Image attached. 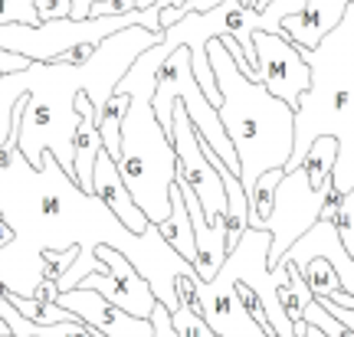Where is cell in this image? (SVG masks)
<instances>
[{"label":"cell","instance_id":"1","mask_svg":"<svg viewBox=\"0 0 354 337\" xmlns=\"http://www.w3.org/2000/svg\"><path fill=\"white\" fill-rule=\"evenodd\" d=\"M161 39L165 30L135 23L99 39L95 52L82 66L30 63L20 73L0 75V144L17 128V148L30 167H39L43 151H53L59 167L73 177V141L82 122L76 112V95L86 92L99 112L135 56Z\"/></svg>","mask_w":354,"mask_h":337},{"label":"cell","instance_id":"2","mask_svg":"<svg viewBox=\"0 0 354 337\" xmlns=\"http://www.w3.org/2000/svg\"><path fill=\"white\" fill-rule=\"evenodd\" d=\"M299 52L312 79L295 105V137L282 171H295L312 141L328 135L338 141L331 190L344 193L354 187V0L328 37Z\"/></svg>","mask_w":354,"mask_h":337},{"label":"cell","instance_id":"3","mask_svg":"<svg viewBox=\"0 0 354 337\" xmlns=\"http://www.w3.org/2000/svg\"><path fill=\"white\" fill-rule=\"evenodd\" d=\"M167 59L161 43L148 46L135 56V63L115 82L118 92L131 95L125 118H122V137H118V174L125 180L131 200L148 216V223H161L171 213V184L177 174V154L158 115L151 108L158 69Z\"/></svg>","mask_w":354,"mask_h":337},{"label":"cell","instance_id":"4","mask_svg":"<svg viewBox=\"0 0 354 337\" xmlns=\"http://www.w3.org/2000/svg\"><path fill=\"white\" fill-rule=\"evenodd\" d=\"M207 59L220 88L216 115L240 157V184L250 193L259 174L286 167L289 161L295 137V108L243 73L216 37L207 43Z\"/></svg>","mask_w":354,"mask_h":337},{"label":"cell","instance_id":"5","mask_svg":"<svg viewBox=\"0 0 354 337\" xmlns=\"http://www.w3.org/2000/svg\"><path fill=\"white\" fill-rule=\"evenodd\" d=\"M269 229H246L236 246L227 249V259L220 265V272L230 278V285L236 288L246 311L276 337H295L292 318L282 311L276 298V282L269 275Z\"/></svg>","mask_w":354,"mask_h":337},{"label":"cell","instance_id":"6","mask_svg":"<svg viewBox=\"0 0 354 337\" xmlns=\"http://www.w3.org/2000/svg\"><path fill=\"white\" fill-rule=\"evenodd\" d=\"M331 187L315 190L312 180L305 174V167H295V171H286L276 184V197H272V210L266 216V229H269V269L289 252V246L302 236L305 229H312L318 216H322V206L328 200Z\"/></svg>","mask_w":354,"mask_h":337},{"label":"cell","instance_id":"7","mask_svg":"<svg viewBox=\"0 0 354 337\" xmlns=\"http://www.w3.org/2000/svg\"><path fill=\"white\" fill-rule=\"evenodd\" d=\"M253 79L263 82L276 99L289 102L292 108L299 105V95L308 88V66H305L302 52L295 43L282 37V33H266V30H256L253 33Z\"/></svg>","mask_w":354,"mask_h":337},{"label":"cell","instance_id":"8","mask_svg":"<svg viewBox=\"0 0 354 337\" xmlns=\"http://www.w3.org/2000/svg\"><path fill=\"white\" fill-rule=\"evenodd\" d=\"M95 256H99L102 262H105V272L86 275L79 285L95 288L102 298H109L112 305L125 308L128 314L148 318V314H151V308L158 305V298H154L151 285L145 282V275H141L135 265L128 262L125 252H118L115 246H105V242H99V246H95Z\"/></svg>","mask_w":354,"mask_h":337},{"label":"cell","instance_id":"9","mask_svg":"<svg viewBox=\"0 0 354 337\" xmlns=\"http://www.w3.org/2000/svg\"><path fill=\"white\" fill-rule=\"evenodd\" d=\"M197 298H201L197 311L216 337H272L246 311V305L223 272H216L210 282H197Z\"/></svg>","mask_w":354,"mask_h":337},{"label":"cell","instance_id":"10","mask_svg":"<svg viewBox=\"0 0 354 337\" xmlns=\"http://www.w3.org/2000/svg\"><path fill=\"white\" fill-rule=\"evenodd\" d=\"M59 305L69 308L82 325H88L92 331H99L102 337H151V318H138V314H128L125 308L112 305L109 298H102L95 288L76 285L59 291Z\"/></svg>","mask_w":354,"mask_h":337},{"label":"cell","instance_id":"11","mask_svg":"<svg viewBox=\"0 0 354 337\" xmlns=\"http://www.w3.org/2000/svg\"><path fill=\"white\" fill-rule=\"evenodd\" d=\"M312 256H322V259L335 269L338 282H342V291H348L354 298V259L342 246L338 229H335L331 220H315L312 229H305L302 236L289 246V252H286V259H292L295 265H305Z\"/></svg>","mask_w":354,"mask_h":337},{"label":"cell","instance_id":"12","mask_svg":"<svg viewBox=\"0 0 354 337\" xmlns=\"http://www.w3.org/2000/svg\"><path fill=\"white\" fill-rule=\"evenodd\" d=\"M177 187L184 193V203H187V213H190V226H194V272L201 282H210L220 265L227 259V229L223 226H210L207 216H203V206L197 200V193L187 187V180L180 177V167H177Z\"/></svg>","mask_w":354,"mask_h":337},{"label":"cell","instance_id":"13","mask_svg":"<svg viewBox=\"0 0 354 337\" xmlns=\"http://www.w3.org/2000/svg\"><path fill=\"white\" fill-rule=\"evenodd\" d=\"M92 193H95V197H99V200L122 220V226L131 229V233H145V229L151 226L148 223V216L138 210V203L131 200L125 180H122V174H118V164L112 161V154H109L105 148L95 154V167H92Z\"/></svg>","mask_w":354,"mask_h":337},{"label":"cell","instance_id":"14","mask_svg":"<svg viewBox=\"0 0 354 337\" xmlns=\"http://www.w3.org/2000/svg\"><path fill=\"white\" fill-rule=\"evenodd\" d=\"M351 0H305L299 10L279 20V33L295 46H318L338 26Z\"/></svg>","mask_w":354,"mask_h":337},{"label":"cell","instance_id":"15","mask_svg":"<svg viewBox=\"0 0 354 337\" xmlns=\"http://www.w3.org/2000/svg\"><path fill=\"white\" fill-rule=\"evenodd\" d=\"M158 233L180 259H187L194 265V226H190L187 203H184V193L177 187V180L171 184V213L158 223Z\"/></svg>","mask_w":354,"mask_h":337},{"label":"cell","instance_id":"16","mask_svg":"<svg viewBox=\"0 0 354 337\" xmlns=\"http://www.w3.org/2000/svg\"><path fill=\"white\" fill-rule=\"evenodd\" d=\"M282 174H286L282 167H272V171L259 174L256 187L250 190V226H253V229H266V216H269V210H272L276 184H279V177Z\"/></svg>","mask_w":354,"mask_h":337},{"label":"cell","instance_id":"17","mask_svg":"<svg viewBox=\"0 0 354 337\" xmlns=\"http://www.w3.org/2000/svg\"><path fill=\"white\" fill-rule=\"evenodd\" d=\"M299 272H302L305 285L312 288L315 298H328V295H335V291H342V282H338L335 269H331L322 256H312L305 265H299Z\"/></svg>","mask_w":354,"mask_h":337},{"label":"cell","instance_id":"18","mask_svg":"<svg viewBox=\"0 0 354 337\" xmlns=\"http://www.w3.org/2000/svg\"><path fill=\"white\" fill-rule=\"evenodd\" d=\"M171 325H174L177 337H214L210 325L203 321V314L187 308V305H177L174 311H171Z\"/></svg>","mask_w":354,"mask_h":337},{"label":"cell","instance_id":"19","mask_svg":"<svg viewBox=\"0 0 354 337\" xmlns=\"http://www.w3.org/2000/svg\"><path fill=\"white\" fill-rule=\"evenodd\" d=\"M0 23H39L33 0H0Z\"/></svg>","mask_w":354,"mask_h":337},{"label":"cell","instance_id":"20","mask_svg":"<svg viewBox=\"0 0 354 337\" xmlns=\"http://www.w3.org/2000/svg\"><path fill=\"white\" fill-rule=\"evenodd\" d=\"M39 23L43 20H66L69 17V0H33Z\"/></svg>","mask_w":354,"mask_h":337},{"label":"cell","instance_id":"21","mask_svg":"<svg viewBox=\"0 0 354 337\" xmlns=\"http://www.w3.org/2000/svg\"><path fill=\"white\" fill-rule=\"evenodd\" d=\"M95 46L99 43H76V46H69V50H63L56 59H50V63H66V66H82L95 52Z\"/></svg>","mask_w":354,"mask_h":337},{"label":"cell","instance_id":"22","mask_svg":"<svg viewBox=\"0 0 354 337\" xmlns=\"http://www.w3.org/2000/svg\"><path fill=\"white\" fill-rule=\"evenodd\" d=\"M148 318H151V327H154L151 337H177L174 334V325H171V311H167L161 301L151 308V314H148Z\"/></svg>","mask_w":354,"mask_h":337},{"label":"cell","instance_id":"23","mask_svg":"<svg viewBox=\"0 0 354 337\" xmlns=\"http://www.w3.org/2000/svg\"><path fill=\"white\" fill-rule=\"evenodd\" d=\"M135 10V0H95L88 7V17H112V13Z\"/></svg>","mask_w":354,"mask_h":337},{"label":"cell","instance_id":"24","mask_svg":"<svg viewBox=\"0 0 354 337\" xmlns=\"http://www.w3.org/2000/svg\"><path fill=\"white\" fill-rule=\"evenodd\" d=\"M33 63L30 56H20V52H10V50H0V73H20V69H26V66Z\"/></svg>","mask_w":354,"mask_h":337},{"label":"cell","instance_id":"25","mask_svg":"<svg viewBox=\"0 0 354 337\" xmlns=\"http://www.w3.org/2000/svg\"><path fill=\"white\" fill-rule=\"evenodd\" d=\"M95 0H69V20H88V7Z\"/></svg>","mask_w":354,"mask_h":337},{"label":"cell","instance_id":"26","mask_svg":"<svg viewBox=\"0 0 354 337\" xmlns=\"http://www.w3.org/2000/svg\"><path fill=\"white\" fill-rule=\"evenodd\" d=\"M13 239V229L7 226V220H3V213H0V246H7Z\"/></svg>","mask_w":354,"mask_h":337},{"label":"cell","instance_id":"27","mask_svg":"<svg viewBox=\"0 0 354 337\" xmlns=\"http://www.w3.org/2000/svg\"><path fill=\"white\" fill-rule=\"evenodd\" d=\"M151 3H158V0H135V7H151Z\"/></svg>","mask_w":354,"mask_h":337},{"label":"cell","instance_id":"28","mask_svg":"<svg viewBox=\"0 0 354 337\" xmlns=\"http://www.w3.org/2000/svg\"><path fill=\"white\" fill-rule=\"evenodd\" d=\"M0 75H3V73H0Z\"/></svg>","mask_w":354,"mask_h":337}]
</instances>
